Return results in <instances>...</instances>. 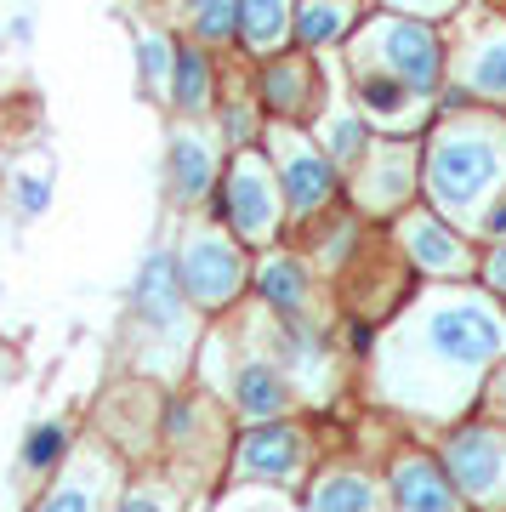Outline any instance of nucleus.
Segmentation results:
<instances>
[{
	"label": "nucleus",
	"instance_id": "nucleus-1",
	"mask_svg": "<svg viewBox=\"0 0 506 512\" xmlns=\"http://www.w3.org/2000/svg\"><path fill=\"white\" fill-rule=\"evenodd\" d=\"M495 171H501V148L489 143V137H478V131H455V137H444V143L427 154V188H433V200L450 205V211L478 200V194L495 183Z\"/></svg>",
	"mask_w": 506,
	"mask_h": 512
},
{
	"label": "nucleus",
	"instance_id": "nucleus-10",
	"mask_svg": "<svg viewBox=\"0 0 506 512\" xmlns=\"http://www.w3.org/2000/svg\"><path fill=\"white\" fill-rule=\"evenodd\" d=\"M325 194H330V165L319 154H308V148H290V160H285L290 211H313V205H325Z\"/></svg>",
	"mask_w": 506,
	"mask_h": 512
},
{
	"label": "nucleus",
	"instance_id": "nucleus-30",
	"mask_svg": "<svg viewBox=\"0 0 506 512\" xmlns=\"http://www.w3.org/2000/svg\"><path fill=\"white\" fill-rule=\"evenodd\" d=\"M347 342H353V348H370V342H376V330H370V325H353V330H347Z\"/></svg>",
	"mask_w": 506,
	"mask_h": 512
},
{
	"label": "nucleus",
	"instance_id": "nucleus-16",
	"mask_svg": "<svg viewBox=\"0 0 506 512\" xmlns=\"http://www.w3.org/2000/svg\"><path fill=\"white\" fill-rule=\"evenodd\" d=\"M256 291L268 296L273 308L296 313L302 302H308V279H302V268H296V262H285V256H279V262H268V268L256 274Z\"/></svg>",
	"mask_w": 506,
	"mask_h": 512
},
{
	"label": "nucleus",
	"instance_id": "nucleus-31",
	"mask_svg": "<svg viewBox=\"0 0 506 512\" xmlns=\"http://www.w3.org/2000/svg\"><path fill=\"white\" fill-rule=\"evenodd\" d=\"M387 6H404V12H433L438 0H387Z\"/></svg>",
	"mask_w": 506,
	"mask_h": 512
},
{
	"label": "nucleus",
	"instance_id": "nucleus-19",
	"mask_svg": "<svg viewBox=\"0 0 506 512\" xmlns=\"http://www.w3.org/2000/svg\"><path fill=\"white\" fill-rule=\"evenodd\" d=\"M410 92H416V86H410L404 74H359V103L370 114H398L410 103Z\"/></svg>",
	"mask_w": 506,
	"mask_h": 512
},
{
	"label": "nucleus",
	"instance_id": "nucleus-3",
	"mask_svg": "<svg viewBox=\"0 0 506 512\" xmlns=\"http://www.w3.org/2000/svg\"><path fill=\"white\" fill-rule=\"evenodd\" d=\"M217 217L234 222L239 239L273 234V183H268V165L256 154H239L234 177H228V194H217Z\"/></svg>",
	"mask_w": 506,
	"mask_h": 512
},
{
	"label": "nucleus",
	"instance_id": "nucleus-29",
	"mask_svg": "<svg viewBox=\"0 0 506 512\" xmlns=\"http://www.w3.org/2000/svg\"><path fill=\"white\" fill-rule=\"evenodd\" d=\"M484 234H506V200H501V205H489V217H484Z\"/></svg>",
	"mask_w": 506,
	"mask_h": 512
},
{
	"label": "nucleus",
	"instance_id": "nucleus-4",
	"mask_svg": "<svg viewBox=\"0 0 506 512\" xmlns=\"http://www.w3.org/2000/svg\"><path fill=\"white\" fill-rule=\"evenodd\" d=\"M239 279H245V268H239V251L228 239H217V234L188 239V251H182V285H188L194 302L217 308V302H228L239 291Z\"/></svg>",
	"mask_w": 506,
	"mask_h": 512
},
{
	"label": "nucleus",
	"instance_id": "nucleus-32",
	"mask_svg": "<svg viewBox=\"0 0 506 512\" xmlns=\"http://www.w3.org/2000/svg\"><path fill=\"white\" fill-rule=\"evenodd\" d=\"M495 404H501V416H506V376L495 382Z\"/></svg>",
	"mask_w": 506,
	"mask_h": 512
},
{
	"label": "nucleus",
	"instance_id": "nucleus-27",
	"mask_svg": "<svg viewBox=\"0 0 506 512\" xmlns=\"http://www.w3.org/2000/svg\"><path fill=\"white\" fill-rule=\"evenodd\" d=\"M194 410H188V404H177V410H171V421H165V427H171V439H188V433H194Z\"/></svg>",
	"mask_w": 506,
	"mask_h": 512
},
{
	"label": "nucleus",
	"instance_id": "nucleus-5",
	"mask_svg": "<svg viewBox=\"0 0 506 512\" xmlns=\"http://www.w3.org/2000/svg\"><path fill=\"white\" fill-rule=\"evenodd\" d=\"M450 473H455V484L467 495H478V501L506 495V439H495L484 427L461 433V439L450 444Z\"/></svg>",
	"mask_w": 506,
	"mask_h": 512
},
{
	"label": "nucleus",
	"instance_id": "nucleus-33",
	"mask_svg": "<svg viewBox=\"0 0 506 512\" xmlns=\"http://www.w3.org/2000/svg\"><path fill=\"white\" fill-rule=\"evenodd\" d=\"M182 6H199V0H182Z\"/></svg>",
	"mask_w": 506,
	"mask_h": 512
},
{
	"label": "nucleus",
	"instance_id": "nucleus-6",
	"mask_svg": "<svg viewBox=\"0 0 506 512\" xmlns=\"http://www.w3.org/2000/svg\"><path fill=\"white\" fill-rule=\"evenodd\" d=\"M376 46H381V63L393 74H404L416 92H427L438 80V40L421 29V23H387L376 35Z\"/></svg>",
	"mask_w": 506,
	"mask_h": 512
},
{
	"label": "nucleus",
	"instance_id": "nucleus-21",
	"mask_svg": "<svg viewBox=\"0 0 506 512\" xmlns=\"http://www.w3.org/2000/svg\"><path fill=\"white\" fill-rule=\"evenodd\" d=\"M245 29V0H199V35L234 40Z\"/></svg>",
	"mask_w": 506,
	"mask_h": 512
},
{
	"label": "nucleus",
	"instance_id": "nucleus-13",
	"mask_svg": "<svg viewBox=\"0 0 506 512\" xmlns=\"http://www.w3.org/2000/svg\"><path fill=\"white\" fill-rule=\"evenodd\" d=\"M171 97H177V109H188V114L205 109V97H211V69H205V52L177 46V63H171Z\"/></svg>",
	"mask_w": 506,
	"mask_h": 512
},
{
	"label": "nucleus",
	"instance_id": "nucleus-22",
	"mask_svg": "<svg viewBox=\"0 0 506 512\" xmlns=\"http://www.w3.org/2000/svg\"><path fill=\"white\" fill-rule=\"evenodd\" d=\"M472 92L506 97V40H495V46L478 52V63H472Z\"/></svg>",
	"mask_w": 506,
	"mask_h": 512
},
{
	"label": "nucleus",
	"instance_id": "nucleus-28",
	"mask_svg": "<svg viewBox=\"0 0 506 512\" xmlns=\"http://www.w3.org/2000/svg\"><path fill=\"white\" fill-rule=\"evenodd\" d=\"M489 285H495V291H506V245L495 251V262H489Z\"/></svg>",
	"mask_w": 506,
	"mask_h": 512
},
{
	"label": "nucleus",
	"instance_id": "nucleus-2",
	"mask_svg": "<svg viewBox=\"0 0 506 512\" xmlns=\"http://www.w3.org/2000/svg\"><path fill=\"white\" fill-rule=\"evenodd\" d=\"M427 336H433V348L444 353V359H455V365H484V359H495V353L506 348L501 313L484 308V302H472V296L444 302V308L433 313Z\"/></svg>",
	"mask_w": 506,
	"mask_h": 512
},
{
	"label": "nucleus",
	"instance_id": "nucleus-9",
	"mask_svg": "<svg viewBox=\"0 0 506 512\" xmlns=\"http://www.w3.org/2000/svg\"><path fill=\"white\" fill-rule=\"evenodd\" d=\"M393 495L404 501V507H421V512H444L455 507V490H450V478L438 473L433 461H398V473H393Z\"/></svg>",
	"mask_w": 506,
	"mask_h": 512
},
{
	"label": "nucleus",
	"instance_id": "nucleus-24",
	"mask_svg": "<svg viewBox=\"0 0 506 512\" xmlns=\"http://www.w3.org/2000/svg\"><path fill=\"white\" fill-rule=\"evenodd\" d=\"M330 154H336V160H359L364 154V126L359 120H336V126H330Z\"/></svg>",
	"mask_w": 506,
	"mask_h": 512
},
{
	"label": "nucleus",
	"instance_id": "nucleus-20",
	"mask_svg": "<svg viewBox=\"0 0 506 512\" xmlns=\"http://www.w3.org/2000/svg\"><path fill=\"white\" fill-rule=\"evenodd\" d=\"M376 501V490L364 484L359 473H342V478H325L319 490H313V507H325V512H342V507H370Z\"/></svg>",
	"mask_w": 506,
	"mask_h": 512
},
{
	"label": "nucleus",
	"instance_id": "nucleus-7",
	"mask_svg": "<svg viewBox=\"0 0 506 512\" xmlns=\"http://www.w3.org/2000/svg\"><path fill=\"white\" fill-rule=\"evenodd\" d=\"M177 262L165 251H154L143 262V274H137V285H131V313L143 319L148 330H171L177 325V302H182V285H177Z\"/></svg>",
	"mask_w": 506,
	"mask_h": 512
},
{
	"label": "nucleus",
	"instance_id": "nucleus-18",
	"mask_svg": "<svg viewBox=\"0 0 506 512\" xmlns=\"http://www.w3.org/2000/svg\"><path fill=\"white\" fill-rule=\"evenodd\" d=\"M63 450H69V427L63 421H40L35 433L23 439V467L29 473H52L57 461H63Z\"/></svg>",
	"mask_w": 506,
	"mask_h": 512
},
{
	"label": "nucleus",
	"instance_id": "nucleus-23",
	"mask_svg": "<svg viewBox=\"0 0 506 512\" xmlns=\"http://www.w3.org/2000/svg\"><path fill=\"white\" fill-rule=\"evenodd\" d=\"M268 103L273 109H296V103H302V74L296 69H268Z\"/></svg>",
	"mask_w": 506,
	"mask_h": 512
},
{
	"label": "nucleus",
	"instance_id": "nucleus-8",
	"mask_svg": "<svg viewBox=\"0 0 506 512\" xmlns=\"http://www.w3.org/2000/svg\"><path fill=\"white\" fill-rule=\"evenodd\" d=\"M239 461H245V473H273V478H290L296 467H302V439L290 433L285 421H268V427H256L251 439H245Z\"/></svg>",
	"mask_w": 506,
	"mask_h": 512
},
{
	"label": "nucleus",
	"instance_id": "nucleus-15",
	"mask_svg": "<svg viewBox=\"0 0 506 512\" xmlns=\"http://www.w3.org/2000/svg\"><path fill=\"white\" fill-rule=\"evenodd\" d=\"M290 29V0H245V40L256 52H273Z\"/></svg>",
	"mask_w": 506,
	"mask_h": 512
},
{
	"label": "nucleus",
	"instance_id": "nucleus-11",
	"mask_svg": "<svg viewBox=\"0 0 506 512\" xmlns=\"http://www.w3.org/2000/svg\"><path fill=\"white\" fill-rule=\"evenodd\" d=\"M211 188V154L199 137H177L171 143V194L177 200H199Z\"/></svg>",
	"mask_w": 506,
	"mask_h": 512
},
{
	"label": "nucleus",
	"instance_id": "nucleus-12",
	"mask_svg": "<svg viewBox=\"0 0 506 512\" xmlns=\"http://www.w3.org/2000/svg\"><path fill=\"white\" fill-rule=\"evenodd\" d=\"M410 251H416L421 262L433 268V274H450V268H467V251H461V245H455V239L444 234V228H438L433 217H416V222H410Z\"/></svg>",
	"mask_w": 506,
	"mask_h": 512
},
{
	"label": "nucleus",
	"instance_id": "nucleus-26",
	"mask_svg": "<svg viewBox=\"0 0 506 512\" xmlns=\"http://www.w3.org/2000/svg\"><path fill=\"white\" fill-rule=\"evenodd\" d=\"M46 200H52V194H46V171H40V177H23V194H18L23 217H35V211H46Z\"/></svg>",
	"mask_w": 506,
	"mask_h": 512
},
{
	"label": "nucleus",
	"instance_id": "nucleus-17",
	"mask_svg": "<svg viewBox=\"0 0 506 512\" xmlns=\"http://www.w3.org/2000/svg\"><path fill=\"white\" fill-rule=\"evenodd\" d=\"M342 23H347V6H336V0H308L296 12V40L302 46H325V40L342 35Z\"/></svg>",
	"mask_w": 506,
	"mask_h": 512
},
{
	"label": "nucleus",
	"instance_id": "nucleus-25",
	"mask_svg": "<svg viewBox=\"0 0 506 512\" xmlns=\"http://www.w3.org/2000/svg\"><path fill=\"white\" fill-rule=\"evenodd\" d=\"M137 63H143V80H160V74L171 69V63H177V52H171V46H165L160 35H148L143 46H137Z\"/></svg>",
	"mask_w": 506,
	"mask_h": 512
},
{
	"label": "nucleus",
	"instance_id": "nucleus-14",
	"mask_svg": "<svg viewBox=\"0 0 506 512\" xmlns=\"http://www.w3.org/2000/svg\"><path fill=\"white\" fill-rule=\"evenodd\" d=\"M239 404H245L251 416H279V410H285V382H279V370H268V365L239 370Z\"/></svg>",
	"mask_w": 506,
	"mask_h": 512
}]
</instances>
